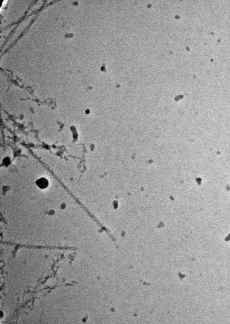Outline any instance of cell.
Instances as JSON below:
<instances>
[{
	"label": "cell",
	"instance_id": "1",
	"mask_svg": "<svg viewBox=\"0 0 230 324\" xmlns=\"http://www.w3.org/2000/svg\"><path fill=\"white\" fill-rule=\"evenodd\" d=\"M36 184L40 189H43L48 187L49 182L45 178L42 177L38 180L36 182Z\"/></svg>",
	"mask_w": 230,
	"mask_h": 324
}]
</instances>
